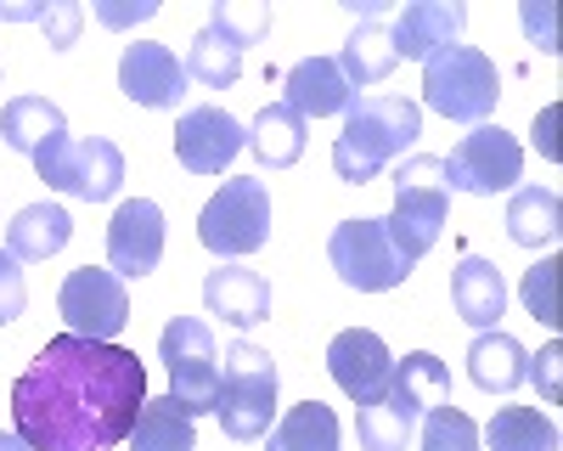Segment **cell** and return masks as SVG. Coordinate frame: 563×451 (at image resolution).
I'll return each instance as SVG.
<instances>
[{
    "label": "cell",
    "mask_w": 563,
    "mask_h": 451,
    "mask_svg": "<svg viewBox=\"0 0 563 451\" xmlns=\"http://www.w3.org/2000/svg\"><path fill=\"white\" fill-rule=\"evenodd\" d=\"M141 406L147 367L135 350L57 333L12 384V435L29 451H108L135 429Z\"/></svg>",
    "instance_id": "obj_1"
},
{
    "label": "cell",
    "mask_w": 563,
    "mask_h": 451,
    "mask_svg": "<svg viewBox=\"0 0 563 451\" xmlns=\"http://www.w3.org/2000/svg\"><path fill=\"white\" fill-rule=\"evenodd\" d=\"M422 135V108L406 97H355L344 113V130L333 142V175L350 187L378 180V169L389 158H400Z\"/></svg>",
    "instance_id": "obj_2"
},
{
    "label": "cell",
    "mask_w": 563,
    "mask_h": 451,
    "mask_svg": "<svg viewBox=\"0 0 563 451\" xmlns=\"http://www.w3.org/2000/svg\"><path fill=\"white\" fill-rule=\"evenodd\" d=\"M445 215H451V193H445V164L440 158H429V153H411V158H400V169H395V209H389V220H384V232H389V243L400 249V260H422L434 243H440V232H445Z\"/></svg>",
    "instance_id": "obj_3"
},
{
    "label": "cell",
    "mask_w": 563,
    "mask_h": 451,
    "mask_svg": "<svg viewBox=\"0 0 563 451\" xmlns=\"http://www.w3.org/2000/svg\"><path fill=\"white\" fill-rule=\"evenodd\" d=\"M496 97H501V74L485 52H474V45H445L440 57L422 63V102L440 119L485 124L496 113Z\"/></svg>",
    "instance_id": "obj_4"
},
{
    "label": "cell",
    "mask_w": 563,
    "mask_h": 451,
    "mask_svg": "<svg viewBox=\"0 0 563 451\" xmlns=\"http://www.w3.org/2000/svg\"><path fill=\"white\" fill-rule=\"evenodd\" d=\"M214 418H220L225 440H260V435H271V418H276V361H271V350H260L249 339H238L225 350Z\"/></svg>",
    "instance_id": "obj_5"
},
{
    "label": "cell",
    "mask_w": 563,
    "mask_h": 451,
    "mask_svg": "<svg viewBox=\"0 0 563 451\" xmlns=\"http://www.w3.org/2000/svg\"><path fill=\"white\" fill-rule=\"evenodd\" d=\"M34 169L45 187H57L68 198H85V204H108L119 198L124 187V153L108 142V135H90V142H79V135H52L40 153H34Z\"/></svg>",
    "instance_id": "obj_6"
},
{
    "label": "cell",
    "mask_w": 563,
    "mask_h": 451,
    "mask_svg": "<svg viewBox=\"0 0 563 451\" xmlns=\"http://www.w3.org/2000/svg\"><path fill=\"white\" fill-rule=\"evenodd\" d=\"M158 361L169 367V400L186 418H203L220 406V355H214V333L198 316H175L158 333Z\"/></svg>",
    "instance_id": "obj_7"
},
{
    "label": "cell",
    "mask_w": 563,
    "mask_h": 451,
    "mask_svg": "<svg viewBox=\"0 0 563 451\" xmlns=\"http://www.w3.org/2000/svg\"><path fill=\"white\" fill-rule=\"evenodd\" d=\"M265 238H271V193H265V180L231 175L198 215V243L209 254H220V260H238V254L265 249Z\"/></svg>",
    "instance_id": "obj_8"
},
{
    "label": "cell",
    "mask_w": 563,
    "mask_h": 451,
    "mask_svg": "<svg viewBox=\"0 0 563 451\" xmlns=\"http://www.w3.org/2000/svg\"><path fill=\"white\" fill-rule=\"evenodd\" d=\"M327 260L344 277V288H361V294H389L411 277V260H400V249L389 243L384 220H344L333 226L327 238Z\"/></svg>",
    "instance_id": "obj_9"
},
{
    "label": "cell",
    "mask_w": 563,
    "mask_h": 451,
    "mask_svg": "<svg viewBox=\"0 0 563 451\" xmlns=\"http://www.w3.org/2000/svg\"><path fill=\"white\" fill-rule=\"evenodd\" d=\"M440 164H445V193L496 198V193H507L512 180L525 175V147L512 142L501 124H474L451 147V158H440Z\"/></svg>",
    "instance_id": "obj_10"
},
{
    "label": "cell",
    "mask_w": 563,
    "mask_h": 451,
    "mask_svg": "<svg viewBox=\"0 0 563 451\" xmlns=\"http://www.w3.org/2000/svg\"><path fill=\"white\" fill-rule=\"evenodd\" d=\"M57 310H63L68 333L113 344L124 333V322H130L124 277H113V271H102V265H79V271H68L63 288H57Z\"/></svg>",
    "instance_id": "obj_11"
},
{
    "label": "cell",
    "mask_w": 563,
    "mask_h": 451,
    "mask_svg": "<svg viewBox=\"0 0 563 451\" xmlns=\"http://www.w3.org/2000/svg\"><path fill=\"white\" fill-rule=\"evenodd\" d=\"M327 373H333V384L355 406H372V400L389 395L395 355H389V344L372 333V328H344L333 344H327Z\"/></svg>",
    "instance_id": "obj_12"
},
{
    "label": "cell",
    "mask_w": 563,
    "mask_h": 451,
    "mask_svg": "<svg viewBox=\"0 0 563 451\" xmlns=\"http://www.w3.org/2000/svg\"><path fill=\"white\" fill-rule=\"evenodd\" d=\"M249 147V130L225 108H186L175 124V158L192 175H225V164Z\"/></svg>",
    "instance_id": "obj_13"
},
{
    "label": "cell",
    "mask_w": 563,
    "mask_h": 451,
    "mask_svg": "<svg viewBox=\"0 0 563 451\" xmlns=\"http://www.w3.org/2000/svg\"><path fill=\"white\" fill-rule=\"evenodd\" d=\"M164 260V209L153 198H130L119 204L113 226H108V271L113 277H147Z\"/></svg>",
    "instance_id": "obj_14"
},
{
    "label": "cell",
    "mask_w": 563,
    "mask_h": 451,
    "mask_svg": "<svg viewBox=\"0 0 563 451\" xmlns=\"http://www.w3.org/2000/svg\"><path fill=\"white\" fill-rule=\"evenodd\" d=\"M119 90L130 102H141V108H180L186 68H180V57L169 52V45L135 40V45H124V57H119Z\"/></svg>",
    "instance_id": "obj_15"
},
{
    "label": "cell",
    "mask_w": 563,
    "mask_h": 451,
    "mask_svg": "<svg viewBox=\"0 0 563 451\" xmlns=\"http://www.w3.org/2000/svg\"><path fill=\"white\" fill-rule=\"evenodd\" d=\"M462 23H467L462 0H411V7L400 12V23L389 29L395 34V57H411V63L440 57L445 45H456Z\"/></svg>",
    "instance_id": "obj_16"
},
{
    "label": "cell",
    "mask_w": 563,
    "mask_h": 451,
    "mask_svg": "<svg viewBox=\"0 0 563 451\" xmlns=\"http://www.w3.org/2000/svg\"><path fill=\"white\" fill-rule=\"evenodd\" d=\"M282 90H288L282 102H288L299 119H333V113H350V102H355V90H350V79L339 74L333 57L294 63L288 79H282Z\"/></svg>",
    "instance_id": "obj_17"
},
{
    "label": "cell",
    "mask_w": 563,
    "mask_h": 451,
    "mask_svg": "<svg viewBox=\"0 0 563 451\" xmlns=\"http://www.w3.org/2000/svg\"><path fill=\"white\" fill-rule=\"evenodd\" d=\"M203 305L209 316H225L231 328H254L271 316V283L249 265H220L203 277Z\"/></svg>",
    "instance_id": "obj_18"
},
{
    "label": "cell",
    "mask_w": 563,
    "mask_h": 451,
    "mask_svg": "<svg viewBox=\"0 0 563 451\" xmlns=\"http://www.w3.org/2000/svg\"><path fill=\"white\" fill-rule=\"evenodd\" d=\"M451 305L467 328H496L501 322V310H507V283H501V271L485 260V254H462L456 265V277H451Z\"/></svg>",
    "instance_id": "obj_19"
},
{
    "label": "cell",
    "mask_w": 563,
    "mask_h": 451,
    "mask_svg": "<svg viewBox=\"0 0 563 451\" xmlns=\"http://www.w3.org/2000/svg\"><path fill=\"white\" fill-rule=\"evenodd\" d=\"M68 238H74V215H68L63 204H29V209H18L12 226H7V254H12L18 265H34V260L63 254Z\"/></svg>",
    "instance_id": "obj_20"
},
{
    "label": "cell",
    "mask_w": 563,
    "mask_h": 451,
    "mask_svg": "<svg viewBox=\"0 0 563 451\" xmlns=\"http://www.w3.org/2000/svg\"><path fill=\"white\" fill-rule=\"evenodd\" d=\"M467 378H474L479 389H490V395H512L530 378V355H525V344L512 333L485 328L474 344H467Z\"/></svg>",
    "instance_id": "obj_21"
},
{
    "label": "cell",
    "mask_w": 563,
    "mask_h": 451,
    "mask_svg": "<svg viewBox=\"0 0 563 451\" xmlns=\"http://www.w3.org/2000/svg\"><path fill=\"white\" fill-rule=\"evenodd\" d=\"M339 63V74L350 79V90H366V85H378V79H389L395 74V34H389V23L384 18H361L355 23V34L344 40V52L333 57Z\"/></svg>",
    "instance_id": "obj_22"
},
{
    "label": "cell",
    "mask_w": 563,
    "mask_h": 451,
    "mask_svg": "<svg viewBox=\"0 0 563 451\" xmlns=\"http://www.w3.org/2000/svg\"><path fill=\"white\" fill-rule=\"evenodd\" d=\"M249 147L265 169H288L305 158V119L288 102H265L249 124Z\"/></svg>",
    "instance_id": "obj_23"
},
{
    "label": "cell",
    "mask_w": 563,
    "mask_h": 451,
    "mask_svg": "<svg viewBox=\"0 0 563 451\" xmlns=\"http://www.w3.org/2000/svg\"><path fill=\"white\" fill-rule=\"evenodd\" d=\"M389 395L406 406V413H434V406L451 400V367L429 350H411L406 361H395V378Z\"/></svg>",
    "instance_id": "obj_24"
},
{
    "label": "cell",
    "mask_w": 563,
    "mask_h": 451,
    "mask_svg": "<svg viewBox=\"0 0 563 451\" xmlns=\"http://www.w3.org/2000/svg\"><path fill=\"white\" fill-rule=\"evenodd\" d=\"M563 232V198L552 187H519L507 204V238L519 249H541V243H558Z\"/></svg>",
    "instance_id": "obj_25"
},
{
    "label": "cell",
    "mask_w": 563,
    "mask_h": 451,
    "mask_svg": "<svg viewBox=\"0 0 563 451\" xmlns=\"http://www.w3.org/2000/svg\"><path fill=\"white\" fill-rule=\"evenodd\" d=\"M124 440H130V451H198L192 418H186L169 395H147V406H141V418Z\"/></svg>",
    "instance_id": "obj_26"
},
{
    "label": "cell",
    "mask_w": 563,
    "mask_h": 451,
    "mask_svg": "<svg viewBox=\"0 0 563 451\" xmlns=\"http://www.w3.org/2000/svg\"><path fill=\"white\" fill-rule=\"evenodd\" d=\"M68 130V119H63V108L57 102H45V97H18V102H7L0 108V135H7V147L12 153H40L52 135H63Z\"/></svg>",
    "instance_id": "obj_27"
},
{
    "label": "cell",
    "mask_w": 563,
    "mask_h": 451,
    "mask_svg": "<svg viewBox=\"0 0 563 451\" xmlns=\"http://www.w3.org/2000/svg\"><path fill=\"white\" fill-rule=\"evenodd\" d=\"M265 451H344V446H339V418H333V406L299 400L294 413L271 429V446H265Z\"/></svg>",
    "instance_id": "obj_28"
},
{
    "label": "cell",
    "mask_w": 563,
    "mask_h": 451,
    "mask_svg": "<svg viewBox=\"0 0 563 451\" xmlns=\"http://www.w3.org/2000/svg\"><path fill=\"white\" fill-rule=\"evenodd\" d=\"M479 440L490 451H558V424L541 418L536 406H501Z\"/></svg>",
    "instance_id": "obj_29"
},
{
    "label": "cell",
    "mask_w": 563,
    "mask_h": 451,
    "mask_svg": "<svg viewBox=\"0 0 563 451\" xmlns=\"http://www.w3.org/2000/svg\"><path fill=\"white\" fill-rule=\"evenodd\" d=\"M186 79H198V85H209V90H231L243 79V52L231 45L225 34H214V29H198L192 34V52H186Z\"/></svg>",
    "instance_id": "obj_30"
},
{
    "label": "cell",
    "mask_w": 563,
    "mask_h": 451,
    "mask_svg": "<svg viewBox=\"0 0 563 451\" xmlns=\"http://www.w3.org/2000/svg\"><path fill=\"white\" fill-rule=\"evenodd\" d=\"M411 429H417V413H406V406L395 395L372 400L355 413V435H361V451H406L411 446Z\"/></svg>",
    "instance_id": "obj_31"
},
{
    "label": "cell",
    "mask_w": 563,
    "mask_h": 451,
    "mask_svg": "<svg viewBox=\"0 0 563 451\" xmlns=\"http://www.w3.org/2000/svg\"><path fill=\"white\" fill-rule=\"evenodd\" d=\"M214 34H225L231 45H260L271 34V7L265 0H214V18H209Z\"/></svg>",
    "instance_id": "obj_32"
},
{
    "label": "cell",
    "mask_w": 563,
    "mask_h": 451,
    "mask_svg": "<svg viewBox=\"0 0 563 451\" xmlns=\"http://www.w3.org/2000/svg\"><path fill=\"white\" fill-rule=\"evenodd\" d=\"M0 18L7 23H40L45 29V45H57V52H68V45L79 40V23L85 12L74 7V0H52V7H12V0H0Z\"/></svg>",
    "instance_id": "obj_33"
},
{
    "label": "cell",
    "mask_w": 563,
    "mask_h": 451,
    "mask_svg": "<svg viewBox=\"0 0 563 451\" xmlns=\"http://www.w3.org/2000/svg\"><path fill=\"white\" fill-rule=\"evenodd\" d=\"M422 451H479V429L456 406H434L422 424Z\"/></svg>",
    "instance_id": "obj_34"
},
{
    "label": "cell",
    "mask_w": 563,
    "mask_h": 451,
    "mask_svg": "<svg viewBox=\"0 0 563 451\" xmlns=\"http://www.w3.org/2000/svg\"><path fill=\"white\" fill-rule=\"evenodd\" d=\"M558 260L547 254V260H536L530 271H525V283H519V294H525V310L536 316V322H547V328H558L563 316H558Z\"/></svg>",
    "instance_id": "obj_35"
},
{
    "label": "cell",
    "mask_w": 563,
    "mask_h": 451,
    "mask_svg": "<svg viewBox=\"0 0 563 451\" xmlns=\"http://www.w3.org/2000/svg\"><path fill=\"white\" fill-rule=\"evenodd\" d=\"M29 305V283H23V265L0 249V322H18Z\"/></svg>",
    "instance_id": "obj_36"
},
{
    "label": "cell",
    "mask_w": 563,
    "mask_h": 451,
    "mask_svg": "<svg viewBox=\"0 0 563 451\" xmlns=\"http://www.w3.org/2000/svg\"><path fill=\"white\" fill-rule=\"evenodd\" d=\"M558 361H563V344H547V350L536 355V367H530V378L541 384L547 400H558Z\"/></svg>",
    "instance_id": "obj_37"
},
{
    "label": "cell",
    "mask_w": 563,
    "mask_h": 451,
    "mask_svg": "<svg viewBox=\"0 0 563 451\" xmlns=\"http://www.w3.org/2000/svg\"><path fill=\"white\" fill-rule=\"evenodd\" d=\"M158 12V0H135V7H97V18L108 29H124V23H141V18H153Z\"/></svg>",
    "instance_id": "obj_38"
},
{
    "label": "cell",
    "mask_w": 563,
    "mask_h": 451,
    "mask_svg": "<svg viewBox=\"0 0 563 451\" xmlns=\"http://www.w3.org/2000/svg\"><path fill=\"white\" fill-rule=\"evenodd\" d=\"M0 451H29V446H23L18 435H7V429H0Z\"/></svg>",
    "instance_id": "obj_39"
}]
</instances>
